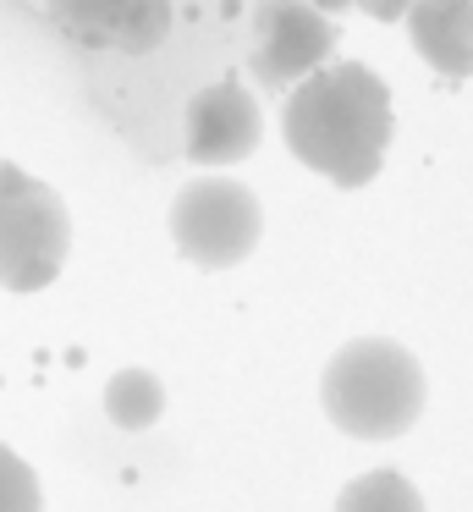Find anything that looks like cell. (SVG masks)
I'll list each match as a JSON object with an SVG mask.
<instances>
[{
  "instance_id": "6da1fadb",
  "label": "cell",
  "mask_w": 473,
  "mask_h": 512,
  "mask_svg": "<svg viewBox=\"0 0 473 512\" xmlns=\"http://www.w3.org/2000/svg\"><path fill=\"white\" fill-rule=\"evenodd\" d=\"M286 149L336 188L380 177L391 149V89L363 61H325L281 105Z\"/></svg>"
},
{
  "instance_id": "7a4b0ae2",
  "label": "cell",
  "mask_w": 473,
  "mask_h": 512,
  "mask_svg": "<svg viewBox=\"0 0 473 512\" xmlns=\"http://www.w3.org/2000/svg\"><path fill=\"white\" fill-rule=\"evenodd\" d=\"M319 402L352 441H396L424 413V369L391 336H358L325 364Z\"/></svg>"
},
{
  "instance_id": "3957f363",
  "label": "cell",
  "mask_w": 473,
  "mask_h": 512,
  "mask_svg": "<svg viewBox=\"0 0 473 512\" xmlns=\"http://www.w3.org/2000/svg\"><path fill=\"white\" fill-rule=\"evenodd\" d=\"M264 210L231 177H198L171 199V243L198 270H231L259 248Z\"/></svg>"
},
{
  "instance_id": "277c9868",
  "label": "cell",
  "mask_w": 473,
  "mask_h": 512,
  "mask_svg": "<svg viewBox=\"0 0 473 512\" xmlns=\"http://www.w3.org/2000/svg\"><path fill=\"white\" fill-rule=\"evenodd\" d=\"M336 50V23L314 0H259L253 6V45L248 72L259 94H292L303 78H314Z\"/></svg>"
},
{
  "instance_id": "5b68a950",
  "label": "cell",
  "mask_w": 473,
  "mask_h": 512,
  "mask_svg": "<svg viewBox=\"0 0 473 512\" xmlns=\"http://www.w3.org/2000/svg\"><path fill=\"white\" fill-rule=\"evenodd\" d=\"M66 248H72V221L55 188L28 177V188L0 215V287L6 292H39L61 276Z\"/></svg>"
},
{
  "instance_id": "8992f818",
  "label": "cell",
  "mask_w": 473,
  "mask_h": 512,
  "mask_svg": "<svg viewBox=\"0 0 473 512\" xmlns=\"http://www.w3.org/2000/svg\"><path fill=\"white\" fill-rule=\"evenodd\" d=\"M44 17L66 45L116 56H149L176 23L171 0H44Z\"/></svg>"
},
{
  "instance_id": "52a82bcc",
  "label": "cell",
  "mask_w": 473,
  "mask_h": 512,
  "mask_svg": "<svg viewBox=\"0 0 473 512\" xmlns=\"http://www.w3.org/2000/svg\"><path fill=\"white\" fill-rule=\"evenodd\" d=\"M259 100L253 89H242L237 78H220V83H204V89L187 100L182 111V155L193 166H237L259 149Z\"/></svg>"
},
{
  "instance_id": "ba28073f",
  "label": "cell",
  "mask_w": 473,
  "mask_h": 512,
  "mask_svg": "<svg viewBox=\"0 0 473 512\" xmlns=\"http://www.w3.org/2000/svg\"><path fill=\"white\" fill-rule=\"evenodd\" d=\"M402 23L424 67L440 78H473V0H413Z\"/></svg>"
},
{
  "instance_id": "9c48e42d",
  "label": "cell",
  "mask_w": 473,
  "mask_h": 512,
  "mask_svg": "<svg viewBox=\"0 0 473 512\" xmlns=\"http://www.w3.org/2000/svg\"><path fill=\"white\" fill-rule=\"evenodd\" d=\"M105 413H110V424H116V430H149V424L165 413L160 375H149V369H121V375H110Z\"/></svg>"
},
{
  "instance_id": "30bf717a",
  "label": "cell",
  "mask_w": 473,
  "mask_h": 512,
  "mask_svg": "<svg viewBox=\"0 0 473 512\" xmlns=\"http://www.w3.org/2000/svg\"><path fill=\"white\" fill-rule=\"evenodd\" d=\"M336 512H424V496L396 468H374V474H358L341 490Z\"/></svg>"
},
{
  "instance_id": "8fae6325",
  "label": "cell",
  "mask_w": 473,
  "mask_h": 512,
  "mask_svg": "<svg viewBox=\"0 0 473 512\" xmlns=\"http://www.w3.org/2000/svg\"><path fill=\"white\" fill-rule=\"evenodd\" d=\"M0 512H44V490L39 474L0 441Z\"/></svg>"
},
{
  "instance_id": "7c38bea8",
  "label": "cell",
  "mask_w": 473,
  "mask_h": 512,
  "mask_svg": "<svg viewBox=\"0 0 473 512\" xmlns=\"http://www.w3.org/2000/svg\"><path fill=\"white\" fill-rule=\"evenodd\" d=\"M358 12H369L374 23H402L407 12H413V0H352Z\"/></svg>"
},
{
  "instance_id": "4fadbf2b",
  "label": "cell",
  "mask_w": 473,
  "mask_h": 512,
  "mask_svg": "<svg viewBox=\"0 0 473 512\" xmlns=\"http://www.w3.org/2000/svg\"><path fill=\"white\" fill-rule=\"evenodd\" d=\"M22 188H28V171H22V166H11V160H0V215L11 210V199H17Z\"/></svg>"
},
{
  "instance_id": "5bb4252c",
  "label": "cell",
  "mask_w": 473,
  "mask_h": 512,
  "mask_svg": "<svg viewBox=\"0 0 473 512\" xmlns=\"http://www.w3.org/2000/svg\"><path fill=\"white\" fill-rule=\"evenodd\" d=\"M314 6H319V12H325V17H330V12H347L352 0H314Z\"/></svg>"
}]
</instances>
